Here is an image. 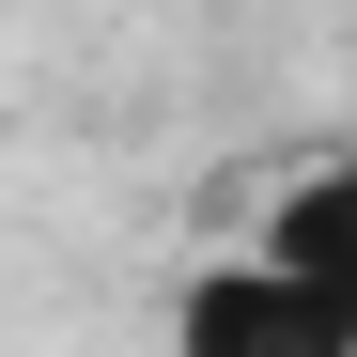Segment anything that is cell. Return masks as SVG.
<instances>
[{"label": "cell", "mask_w": 357, "mask_h": 357, "mask_svg": "<svg viewBox=\"0 0 357 357\" xmlns=\"http://www.w3.org/2000/svg\"><path fill=\"white\" fill-rule=\"evenodd\" d=\"M249 264H280V280H326V295H357V155H295V187L233 233Z\"/></svg>", "instance_id": "cell-2"}, {"label": "cell", "mask_w": 357, "mask_h": 357, "mask_svg": "<svg viewBox=\"0 0 357 357\" xmlns=\"http://www.w3.org/2000/svg\"><path fill=\"white\" fill-rule=\"evenodd\" d=\"M171 357H357V295L218 249V264H187V295H171Z\"/></svg>", "instance_id": "cell-1"}]
</instances>
